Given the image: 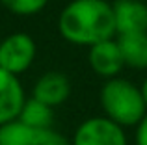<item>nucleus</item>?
Segmentation results:
<instances>
[{
	"mask_svg": "<svg viewBox=\"0 0 147 145\" xmlns=\"http://www.w3.org/2000/svg\"><path fill=\"white\" fill-rule=\"evenodd\" d=\"M117 36L147 34V4L142 0H115L112 4Z\"/></svg>",
	"mask_w": 147,
	"mask_h": 145,
	"instance_id": "6",
	"label": "nucleus"
},
{
	"mask_svg": "<svg viewBox=\"0 0 147 145\" xmlns=\"http://www.w3.org/2000/svg\"><path fill=\"white\" fill-rule=\"evenodd\" d=\"M0 145H71V142L54 128H34L15 119L0 127Z\"/></svg>",
	"mask_w": 147,
	"mask_h": 145,
	"instance_id": "5",
	"label": "nucleus"
},
{
	"mask_svg": "<svg viewBox=\"0 0 147 145\" xmlns=\"http://www.w3.org/2000/svg\"><path fill=\"white\" fill-rule=\"evenodd\" d=\"M49 0H0V6H4L6 9H9L15 15H36L47 6Z\"/></svg>",
	"mask_w": 147,
	"mask_h": 145,
	"instance_id": "12",
	"label": "nucleus"
},
{
	"mask_svg": "<svg viewBox=\"0 0 147 145\" xmlns=\"http://www.w3.org/2000/svg\"><path fill=\"white\" fill-rule=\"evenodd\" d=\"M140 93H142V99H144V104H145V110H147V78L142 82L140 86Z\"/></svg>",
	"mask_w": 147,
	"mask_h": 145,
	"instance_id": "14",
	"label": "nucleus"
},
{
	"mask_svg": "<svg viewBox=\"0 0 147 145\" xmlns=\"http://www.w3.org/2000/svg\"><path fill=\"white\" fill-rule=\"evenodd\" d=\"M71 145H127V134L104 115L90 117L78 125Z\"/></svg>",
	"mask_w": 147,
	"mask_h": 145,
	"instance_id": "4",
	"label": "nucleus"
},
{
	"mask_svg": "<svg viewBox=\"0 0 147 145\" xmlns=\"http://www.w3.org/2000/svg\"><path fill=\"white\" fill-rule=\"evenodd\" d=\"M17 121L28 125L34 128H52L54 125V108L36 101V99H26L19 112Z\"/></svg>",
	"mask_w": 147,
	"mask_h": 145,
	"instance_id": "11",
	"label": "nucleus"
},
{
	"mask_svg": "<svg viewBox=\"0 0 147 145\" xmlns=\"http://www.w3.org/2000/svg\"><path fill=\"white\" fill-rule=\"evenodd\" d=\"M24 101V89L19 78L0 69V127L17 119Z\"/></svg>",
	"mask_w": 147,
	"mask_h": 145,
	"instance_id": "9",
	"label": "nucleus"
},
{
	"mask_svg": "<svg viewBox=\"0 0 147 145\" xmlns=\"http://www.w3.org/2000/svg\"><path fill=\"white\" fill-rule=\"evenodd\" d=\"M136 145H147V115L136 127Z\"/></svg>",
	"mask_w": 147,
	"mask_h": 145,
	"instance_id": "13",
	"label": "nucleus"
},
{
	"mask_svg": "<svg viewBox=\"0 0 147 145\" xmlns=\"http://www.w3.org/2000/svg\"><path fill=\"white\" fill-rule=\"evenodd\" d=\"M71 95V80L67 75L60 71H49L36 80L32 89V99L43 102V104L56 108L63 104Z\"/></svg>",
	"mask_w": 147,
	"mask_h": 145,
	"instance_id": "7",
	"label": "nucleus"
},
{
	"mask_svg": "<svg viewBox=\"0 0 147 145\" xmlns=\"http://www.w3.org/2000/svg\"><path fill=\"white\" fill-rule=\"evenodd\" d=\"M88 62H90V67L93 69L95 75L102 76L106 80L115 78L121 72V69L125 67L115 39H106V41H100V43L90 47Z\"/></svg>",
	"mask_w": 147,
	"mask_h": 145,
	"instance_id": "8",
	"label": "nucleus"
},
{
	"mask_svg": "<svg viewBox=\"0 0 147 145\" xmlns=\"http://www.w3.org/2000/svg\"><path fill=\"white\" fill-rule=\"evenodd\" d=\"M36 60V41L24 32L9 34L0 43V69L19 76Z\"/></svg>",
	"mask_w": 147,
	"mask_h": 145,
	"instance_id": "3",
	"label": "nucleus"
},
{
	"mask_svg": "<svg viewBox=\"0 0 147 145\" xmlns=\"http://www.w3.org/2000/svg\"><path fill=\"white\" fill-rule=\"evenodd\" d=\"M104 117L114 121L121 128L138 127L147 115L140 87L125 78H110L102 84L99 93Z\"/></svg>",
	"mask_w": 147,
	"mask_h": 145,
	"instance_id": "2",
	"label": "nucleus"
},
{
	"mask_svg": "<svg viewBox=\"0 0 147 145\" xmlns=\"http://www.w3.org/2000/svg\"><path fill=\"white\" fill-rule=\"evenodd\" d=\"M117 47L123 63L130 69H147V34L117 36Z\"/></svg>",
	"mask_w": 147,
	"mask_h": 145,
	"instance_id": "10",
	"label": "nucleus"
},
{
	"mask_svg": "<svg viewBox=\"0 0 147 145\" xmlns=\"http://www.w3.org/2000/svg\"><path fill=\"white\" fill-rule=\"evenodd\" d=\"M58 30L65 41L84 47L114 39L115 24L112 4L106 0H73L61 9Z\"/></svg>",
	"mask_w": 147,
	"mask_h": 145,
	"instance_id": "1",
	"label": "nucleus"
}]
</instances>
